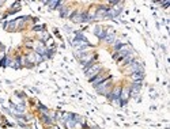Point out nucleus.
<instances>
[{
	"label": "nucleus",
	"mask_w": 170,
	"mask_h": 129,
	"mask_svg": "<svg viewBox=\"0 0 170 129\" xmlns=\"http://www.w3.org/2000/svg\"><path fill=\"white\" fill-rule=\"evenodd\" d=\"M110 86H112V83H110V77H107L105 81H102V83H99L98 86H95V90H97L98 94L106 95V94H107V90L110 88Z\"/></svg>",
	"instance_id": "f257e3e1"
},
{
	"label": "nucleus",
	"mask_w": 170,
	"mask_h": 129,
	"mask_svg": "<svg viewBox=\"0 0 170 129\" xmlns=\"http://www.w3.org/2000/svg\"><path fill=\"white\" fill-rule=\"evenodd\" d=\"M101 71H102V67H101V65H99V64H94V65H92L91 68H88L87 71H86L87 79H88L90 81H91L92 79L97 76V75H98V73H99Z\"/></svg>",
	"instance_id": "f03ea898"
},
{
	"label": "nucleus",
	"mask_w": 170,
	"mask_h": 129,
	"mask_svg": "<svg viewBox=\"0 0 170 129\" xmlns=\"http://www.w3.org/2000/svg\"><path fill=\"white\" fill-rule=\"evenodd\" d=\"M129 72H131V73H135V72H144L143 62L137 61V60H133V61L129 64Z\"/></svg>",
	"instance_id": "7ed1b4c3"
},
{
	"label": "nucleus",
	"mask_w": 170,
	"mask_h": 129,
	"mask_svg": "<svg viewBox=\"0 0 170 129\" xmlns=\"http://www.w3.org/2000/svg\"><path fill=\"white\" fill-rule=\"evenodd\" d=\"M107 77H110V75H107V73H101V72H99V73H98L97 76L94 77V79H92V84H94V87L95 86H98V84H99V83H102V81H105L107 79Z\"/></svg>",
	"instance_id": "20e7f679"
},
{
	"label": "nucleus",
	"mask_w": 170,
	"mask_h": 129,
	"mask_svg": "<svg viewBox=\"0 0 170 129\" xmlns=\"http://www.w3.org/2000/svg\"><path fill=\"white\" fill-rule=\"evenodd\" d=\"M94 34H95V35H97L99 39H103V38H105V35H106V31L102 29L101 26H97V27H95V31H94Z\"/></svg>",
	"instance_id": "39448f33"
},
{
	"label": "nucleus",
	"mask_w": 170,
	"mask_h": 129,
	"mask_svg": "<svg viewBox=\"0 0 170 129\" xmlns=\"http://www.w3.org/2000/svg\"><path fill=\"white\" fill-rule=\"evenodd\" d=\"M131 77L133 81H140L141 83V80L144 79V72H135V73L131 75Z\"/></svg>",
	"instance_id": "423d86ee"
},
{
	"label": "nucleus",
	"mask_w": 170,
	"mask_h": 129,
	"mask_svg": "<svg viewBox=\"0 0 170 129\" xmlns=\"http://www.w3.org/2000/svg\"><path fill=\"white\" fill-rule=\"evenodd\" d=\"M42 122H44V124L50 125V124H52V119H50V117H49L48 114H44V115H42Z\"/></svg>",
	"instance_id": "0eeeda50"
},
{
	"label": "nucleus",
	"mask_w": 170,
	"mask_h": 129,
	"mask_svg": "<svg viewBox=\"0 0 170 129\" xmlns=\"http://www.w3.org/2000/svg\"><path fill=\"white\" fill-rule=\"evenodd\" d=\"M92 129H99V128H97V126H95V128H92Z\"/></svg>",
	"instance_id": "6e6552de"
}]
</instances>
